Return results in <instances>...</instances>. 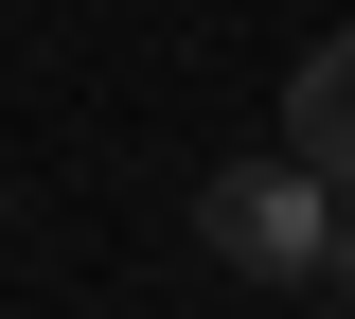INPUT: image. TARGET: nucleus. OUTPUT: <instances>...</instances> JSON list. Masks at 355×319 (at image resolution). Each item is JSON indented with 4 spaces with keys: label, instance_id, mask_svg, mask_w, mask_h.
Here are the masks:
<instances>
[{
    "label": "nucleus",
    "instance_id": "obj_3",
    "mask_svg": "<svg viewBox=\"0 0 355 319\" xmlns=\"http://www.w3.org/2000/svg\"><path fill=\"white\" fill-rule=\"evenodd\" d=\"M320 284H338V302H355V195H338V248H320Z\"/></svg>",
    "mask_w": 355,
    "mask_h": 319
},
{
    "label": "nucleus",
    "instance_id": "obj_1",
    "mask_svg": "<svg viewBox=\"0 0 355 319\" xmlns=\"http://www.w3.org/2000/svg\"><path fill=\"white\" fill-rule=\"evenodd\" d=\"M196 248H214L231 284H320V248H338V178H320L302 142H284V160H231V178H196Z\"/></svg>",
    "mask_w": 355,
    "mask_h": 319
},
{
    "label": "nucleus",
    "instance_id": "obj_2",
    "mask_svg": "<svg viewBox=\"0 0 355 319\" xmlns=\"http://www.w3.org/2000/svg\"><path fill=\"white\" fill-rule=\"evenodd\" d=\"M284 142H302L320 178L355 195V18H338V36H320V53H302V71H284Z\"/></svg>",
    "mask_w": 355,
    "mask_h": 319
}]
</instances>
